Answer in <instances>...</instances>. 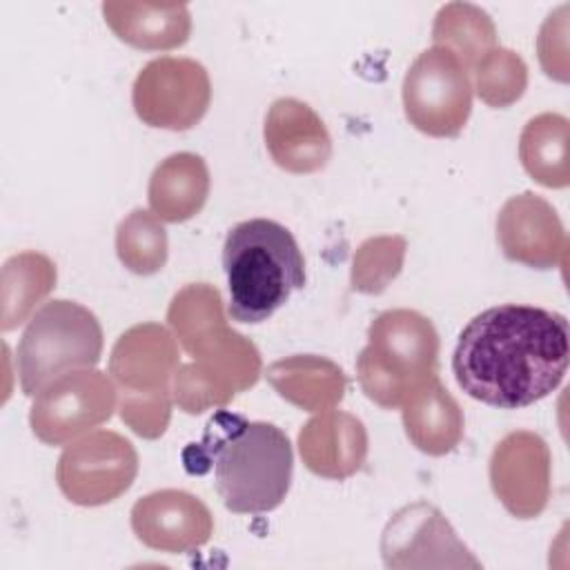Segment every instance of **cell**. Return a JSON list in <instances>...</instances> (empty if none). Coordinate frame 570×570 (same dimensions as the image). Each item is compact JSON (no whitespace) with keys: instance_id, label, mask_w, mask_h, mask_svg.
<instances>
[{"instance_id":"12","label":"cell","mask_w":570,"mask_h":570,"mask_svg":"<svg viewBox=\"0 0 570 570\" xmlns=\"http://www.w3.org/2000/svg\"><path fill=\"white\" fill-rule=\"evenodd\" d=\"M550 450L530 430L505 434L490 456V483L503 508L517 519L539 517L550 499Z\"/></svg>"},{"instance_id":"11","label":"cell","mask_w":570,"mask_h":570,"mask_svg":"<svg viewBox=\"0 0 570 570\" xmlns=\"http://www.w3.org/2000/svg\"><path fill=\"white\" fill-rule=\"evenodd\" d=\"M381 554L387 568H479L443 512L425 501L401 508L387 521Z\"/></svg>"},{"instance_id":"5","label":"cell","mask_w":570,"mask_h":570,"mask_svg":"<svg viewBox=\"0 0 570 570\" xmlns=\"http://www.w3.org/2000/svg\"><path fill=\"white\" fill-rule=\"evenodd\" d=\"M439 334L430 318L414 309L381 312L367 345L356 358L358 383L381 407H401L425 381L436 376Z\"/></svg>"},{"instance_id":"25","label":"cell","mask_w":570,"mask_h":570,"mask_svg":"<svg viewBox=\"0 0 570 570\" xmlns=\"http://www.w3.org/2000/svg\"><path fill=\"white\" fill-rule=\"evenodd\" d=\"M116 254L134 274L160 272L167 263V232L160 218L147 209H134L116 229Z\"/></svg>"},{"instance_id":"18","label":"cell","mask_w":570,"mask_h":570,"mask_svg":"<svg viewBox=\"0 0 570 570\" xmlns=\"http://www.w3.org/2000/svg\"><path fill=\"white\" fill-rule=\"evenodd\" d=\"M102 16L109 29L127 45L145 51H167L189 40L191 16L187 4L105 2Z\"/></svg>"},{"instance_id":"20","label":"cell","mask_w":570,"mask_h":570,"mask_svg":"<svg viewBox=\"0 0 570 570\" xmlns=\"http://www.w3.org/2000/svg\"><path fill=\"white\" fill-rule=\"evenodd\" d=\"M209 196V169L191 151L167 156L151 174L147 198L151 214L165 223H183L196 216Z\"/></svg>"},{"instance_id":"17","label":"cell","mask_w":570,"mask_h":570,"mask_svg":"<svg viewBox=\"0 0 570 570\" xmlns=\"http://www.w3.org/2000/svg\"><path fill=\"white\" fill-rule=\"evenodd\" d=\"M298 452L309 472L323 479H347L367 456V432L361 419L341 410L314 414L298 432Z\"/></svg>"},{"instance_id":"2","label":"cell","mask_w":570,"mask_h":570,"mask_svg":"<svg viewBox=\"0 0 570 570\" xmlns=\"http://www.w3.org/2000/svg\"><path fill=\"white\" fill-rule=\"evenodd\" d=\"M167 321L183 350L194 358L180 365L171 379V396L183 412L198 414L225 405L258 381V350L225 323L216 287L185 285L171 298Z\"/></svg>"},{"instance_id":"27","label":"cell","mask_w":570,"mask_h":570,"mask_svg":"<svg viewBox=\"0 0 570 570\" xmlns=\"http://www.w3.org/2000/svg\"><path fill=\"white\" fill-rule=\"evenodd\" d=\"M405 238L376 236L367 238L354 254L352 287L363 294H379L394 281L403 267Z\"/></svg>"},{"instance_id":"26","label":"cell","mask_w":570,"mask_h":570,"mask_svg":"<svg viewBox=\"0 0 570 570\" xmlns=\"http://www.w3.org/2000/svg\"><path fill=\"white\" fill-rule=\"evenodd\" d=\"M476 96L490 107H510L528 87V67L519 53L494 47L474 67Z\"/></svg>"},{"instance_id":"3","label":"cell","mask_w":570,"mask_h":570,"mask_svg":"<svg viewBox=\"0 0 570 570\" xmlns=\"http://www.w3.org/2000/svg\"><path fill=\"white\" fill-rule=\"evenodd\" d=\"M196 461L214 465L216 492L236 514H263L283 503L292 485L294 454L287 434L267 421L220 412L196 445Z\"/></svg>"},{"instance_id":"6","label":"cell","mask_w":570,"mask_h":570,"mask_svg":"<svg viewBox=\"0 0 570 570\" xmlns=\"http://www.w3.org/2000/svg\"><path fill=\"white\" fill-rule=\"evenodd\" d=\"M100 354L102 327L96 314L76 301H49L29 318L18 343L20 387L36 396L58 376L94 367Z\"/></svg>"},{"instance_id":"24","label":"cell","mask_w":570,"mask_h":570,"mask_svg":"<svg viewBox=\"0 0 570 570\" xmlns=\"http://www.w3.org/2000/svg\"><path fill=\"white\" fill-rule=\"evenodd\" d=\"M434 47L452 51L470 71L497 47V29L490 16L470 2H450L439 9L432 24Z\"/></svg>"},{"instance_id":"7","label":"cell","mask_w":570,"mask_h":570,"mask_svg":"<svg viewBox=\"0 0 570 570\" xmlns=\"http://www.w3.org/2000/svg\"><path fill=\"white\" fill-rule=\"evenodd\" d=\"M401 94L410 125L434 138L459 136L472 111L468 69L443 47H430L416 56Z\"/></svg>"},{"instance_id":"4","label":"cell","mask_w":570,"mask_h":570,"mask_svg":"<svg viewBox=\"0 0 570 570\" xmlns=\"http://www.w3.org/2000/svg\"><path fill=\"white\" fill-rule=\"evenodd\" d=\"M227 312L238 323H263L305 285V261L292 232L269 218H249L223 245Z\"/></svg>"},{"instance_id":"19","label":"cell","mask_w":570,"mask_h":570,"mask_svg":"<svg viewBox=\"0 0 570 570\" xmlns=\"http://www.w3.org/2000/svg\"><path fill=\"white\" fill-rule=\"evenodd\" d=\"M401 407L405 434L416 450L443 456L461 443L463 412L439 376L425 381Z\"/></svg>"},{"instance_id":"22","label":"cell","mask_w":570,"mask_h":570,"mask_svg":"<svg viewBox=\"0 0 570 570\" xmlns=\"http://www.w3.org/2000/svg\"><path fill=\"white\" fill-rule=\"evenodd\" d=\"M568 118L539 114L530 118L519 138L523 169L543 187L561 189L570 183L568 167Z\"/></svg>"},{"instance_id":"23","label":"cell","mask_w":570,"mask_h":570,"mask_svg":"<svg viewBox=\"0 0 570 570\" xmlns=\"http://www.w3.org/2000/svg\"><path fill=\"white\" fill-rule=\"evenodd\" d=\"M56 287V265L38 252L11 256L2 267V330L18 327Z\"/></svg>"},{"instance_id":"14","label":"cell","mask_w":570,"mask_h":570,"mask_svg":"<svg viewBox=\"0 0 570 570\" xmlns=\"http://www.w3.org/2000/svg\"><path fill=\"white\" fill-rule=\"evenodd\" d=\"M131 530L151 550L180 554L205 546L214 532L209 508L185 490H156L131 508Z\"/></svg>"},{"instance_id":"16","label":"cell","mask_w":570,"mask_h":570,"mask_svg":"<svg viewBox=\"0 0 570 570\" xmlns=\"http://www.w3.org/2000/svg\"><path fill=\"white\" fill-rule=\"evenodd\" d=\"M178 370V345L160 323L129 327L114 345L109 374L120 385V394L167 392Z\"/></svg>"},{"instance_id":"15","label":"cell","mask_w":570,"mask_h":570,"mask_svg":"<svg viewBox=\"0 0 570 570\" xmlns=\"http://www.w3.org/2000/svg\"><path fill=\"white\" fill-rule=\"evenodd\" d=\"M265 147L289 174H314L332 156V138L321 116L303 100L278 98L265 116Z\"/></svg>"},{"instance_id":"13","label":"cell","mask_w":570,"mask_h":570,"mask_svg":"<svg viewBox=\"0 0 570 570\" xmlns=\"http://www.w3.org/2000/svg\"><path fill=\"white\" fill-rule=\"evenodd\" d=\"M497 240L503 256L534 269L566 263V232L554 207L532 191L503 203L497 216Z\"/></svg>"},{"instance_id":"10","label":"cell","mask_w":570,"mask_h":570,"mask_svg":"<svg viewBox=\"0 0 570 570\" xmlns=\"http://www.w3.org/2000/svg\"><path fill=\"white\" fill-rule=\"evenodd\" d=\"M138 474L131 441L98 430L65 448L56 465L60 492L76 505H105L125 494Z\"/></svg>"},{"instance_id":"1","label":"cell","mask_w":570,"mask_h":570,"mask_svg":"<svg viewBox=\"0 0 570 570\" xmlns=\"http://www.w3.org/2000/svg\"><path fill=\"white\" fill-rule=\"evenodd\" d=\"M568 321L559 312L505 303L476 314L459 334V387L492 407L517 410L554 392L568 370Z\"/></svg>"},{"instance_id":"21","label":"cell","mask_w":570,"mask_h":570,"mask_svg":"<svg viewBox=\"0 0 570 570\" xmlns=\"http://www.w3.org/2000/svg\"><path fill=\"white\" fill-rule=\"evenodd\" d=\"M267 381L292 405L305 412H325L341 403L347 381L343 370L314 354L281 358L267 367Z\"/></svg>"},{"instance_id":"28","label":"cell","mask_w":570,"mask_h":570,"mask_svg":"<svg viewBox=\"0 0 570 570\" xmlns=\"http://www.w3.org/2000/svg\"><path fill=\"white\" fill-rule=\"evenodd\" d=\"M171 416V390L154 394H122L120 419L142 439H158Z\"/></svg>"},{"instance_id":"8","label":"cell","mask_w":570,"mask_h":570,"mask_svg":"<svg viewBox=\"0 0 570 570\" xmlns=\"http://www.w3.org/2000/svg\"><path fill=\"white\" fill-rule=\"evenodd\" d=\"M131 102L136 116L149 127L191 129L203 120L212 102L207 69L191 58L160 56L136 76Z\"/></svg>"},{"instance_id":"9","label":"cell","mask_w":570,"mask_h":570,"mask_svg":"<svg viewBox=\"0 0 570 570\" xmlns=\"http://www.w3.org/2000/svg\"><path fill=\"white\" fill-rule=\"evenodd\" d=\"M116 407V387L105 372L76 370L45 385L31 405L29 425L47 445H67L105 423Z\"/></svg>"}]
</instances>
